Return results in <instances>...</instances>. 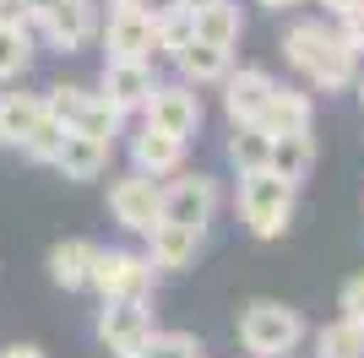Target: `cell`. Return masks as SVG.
<instances>
[{"instance_id":"obj_4","label":"cell","mask_w":364,"mask_h":358,"mask_svg":"<svg viewBox=\"0 0 364 358\" xmlns=\"http://www.w3.org/2000/svg\"><path fill=\"white\" fill-rule=\"evenodd\" d=\"M44 109L55 119H60L65 131H87V136H98V141H109V136L120 131V109L109 104L104 92H87V87H49L44 92Z\"/></svg>"},{"instance_id":"obj_18","label":"cell","mask_w":364,"mask_h":358,"mask_svg":"<svg viewBox=\"0 0 364 358\" xmlns=\"http://www.w3.org/2000/svg\"><path fill=\"white\" fill-rule=\"evenodd\" d=\"M44 114L49 109H44L38 92H6V98H0V141H6V147H22Z\"/></svg>"},{"instance_id":"obj_16","label":"cell","mask_w":364,"mask_h":358,"mask_svg":"<svg viewBox=\"0 0 364 358\" xmlns=\"http://www.w3.org/2000/svg\"><path fill=\"white\" fill-rule=\"evenodd\" d=\"M310 119H316V109H310V98L304 92H289V87H272V98H267V109H261V131L267 136H294V131H310Z\"/></svg>"},{"instance_id":"obj_13","label":"cell","mask_w":364,"mask_h":358,"mask_svg":"<svg viewBox=\"0 0 364 358\" xmlns=\"http://www.w3.org/2000/svg\"><path fill=\"white\" fill-rule=\"evenodd\" d=\"M152 239V250L147 261L152 266H164V271H185V266H196V255H201V228H185V223H152L147 228Z\"/></svg>"},{"instance_id":"obj_33","label":"cell","mask_w":364,"mask_h":358,"mask_svg":"<svg viewBox=\"0 0 364 358\" xmlns=\"http://www.w3.org/2000/svg\"><path fill=\"white\" fill-rule=\"evenodd\" d=\"M180 6H185V11H196V6H207V0H180Z\"/></svg>"},{"instance_id":"obj_6","label":"cell","mask_w":364,"mask_h":358,"mask_svg":"<svg viewBox=\"0 0 364 358\" xmlns=\"http://www.w3.org/2000/svg\"><path fill=\"white\" fill-rule=\"evenodd\" d=\"M152 337V310L147 298H104V315H98V342L114 358H136L141 342Z\"/></svg>"},{"instance_id":"obj_21","label":"cell","mask_w":364,"mask_h":358,"mask_svg":"<svg viewBox=\"0 0 364 358\" xmlns=\"http://www.w3.org/2000/svg\"><path fill=\"white\" fill-rule=\"evenodd\" d=\"M310 163H316V141H310V131H294V136H272V158H267V168L283 179H294L299 185L304 174H310Z\"/></svg>"},{"instance_id":"obj_1","label":"cell","mask_w":364,"mask_h":358,"mask_svg":"<svg viewBox=\"0 0 364 358\" xmlns=\"http://www.w3.org/2000/svg\"><path fill=\"white\" fill-rule=\"evenodd\" d=\"M283 55L299 76H310L321 92H343L359 76V49H348L337 33H326V22H299L283 38Z\"/></svg>"},{"instance_id":"obj_25","label":"cell","mask_w":364,"mask_h":358,"mask_svg":"<svg viewBox=\"0 0 364 358\" xmlns=\"http://www.w3.org/2000/svg\"><path fill=\"white\" fill-rule=\"evenodd\" d=\"M28 60H33L28 28H6V22H0V82L22 76V71H28Z\"/></svg>"},{"instance_id":"obj_15","label":"cell","mask_w":364,"mask_h":358,"mask_svg":"<svg viewBox=\"0 0 364 358\" xmlns=\"http://www.w3.org/2000/svg\"><path fill=\"white\" fill-rule=\"evenodd\" d=\"M131 158H136V168L141 174H174V168L185 163V136H168V131H158V125H147V131L131 141Z\"/></svg>"},{"instance_id":"obj_14","label":"cell","mask_w":364,"mask_h":358,"mask_svg":"<svg viewBox=\"0 0 364 358\" xmlns=\"http://www.w3.org/2000/svg\"><path fill=\"white\" fill-rule=\"evenodd\" d=\"M49 163L60 168L65 179H98L104 163H109V141H98V136H87V131H65L60 147L49 152Z\"/></svg>"},{"instance_id":"obj_3","label":"cell","mask_w":364,"mask_h":358,"mask_svg":"<svg viewBox=\"0 0 364 358\" xmlns=\"http://www.w3.org/2000/svg\"><path fill=\"white\" fill-rule=\"evenodd\" d=\"M299 337H304L299 310L277 304V298H256V304H245V315H240L245 353H256V358H289L294 347H299Z\"/></svg>"},{"instance_id":"obj_17","label":"cell","mask_w":364,"mask_h":358,"mask_svg":"<svg viewBox=\"0 0 364 358\" xmlns=\"http://www.w3.org/2000/svg\"><path fill=\"white\" fill-rule=\"evenodd\" d=\"M191 38L234 49L240 44V6H234V0H207V6H196V11H191Z\"/></svg>"},{"instance_id":"obj_5","label":"cell","mask_w":364,"mask_h":358,"mask_svg":"<svg viewBox=\"0 0 364 358\" xmlns=\"http://www.w3.org/2000/svg\"><path fill=\"white\" fill-rule=\"evenodd\" d=\"M87 288H98V298H147L152 293V261L136 250H92Z\"/></svg>"},{"instance_id":"obj_9","label":"cell","mask_w":364,"mask_h":358,"mask_svg":"<svg viewBox=\"0 0 364 358\" xmlns=\"http://www.w3.org/2000/svg\"><path fill=\"white\" fill-rule=\"evenodd\" d=\"M147 125H158V131H168V136H191L201 131V98H196V87L191 82H158V87L147 92Z\"/></svg>"},{"instance_id":"obj_23","label":"cell","mask_w":364,"mask_h":358,"mask_svg":"<svg viewBox=\"0 0 364 358\" xmlns=\"http://www.w3.org/2000/svg\"><path fill=\"white\" fill-rule=\"evenodd\" d=\"M228 158H234L240 174L267 168V158H272V136L261 131V125H234V136H228Z\"/></svg>"},{"instance_id":"obj_2","label":"cell","mask_w":364,"mask_h":358,"mask_svg":"<svg viewBox=\"0 0 364 358\" xmlns=\"http://www.w3.org/2000/svg\"><path fill=\"white\" fill-rule=\"evenodd\" d=\"M294 179L272 174V168H250V174H240V217L250 223V234L256 239H277L283 228H289L294 217Z\"/></svg>"},{"instance_id":"obj_19","label":"cell","mask_w":364,"mask_h":358,"mask_svg":"<svg viewBox=\"0 0 364 358\" xmlns=\"http://www.w3.org/2000/svg\"><path fill=\"white\" fill-rule=\"evenodd\" d=\"M87 266H92V244L87 239H60L49 250V283L55 288H87Z\"/></svg>"},{"instance_id":"obj_22","label":"cell","mask_w":364,"mask_h":358,"mask_svg":"<svg viewBox=\"0 0 364 358\" xmlns=\"http://www.w3.org/2000/svg\"><path fill=\"white\" fill-rule=\"evenodd\" d=\"M316 358H364V326L337 315L332 326L316 331Z\"/></svg>"},{"instance_id":"obj_31","label":"cell","mask_w":364,"mask_h":358,"mask_svg":"<svg viewBox=\"0 0 364 358\" xmlns=\"http://www.w3.org/2000/svg\"><path fill=\"white\" fill-rule=\"evenodd\" d=\"M256 6H267V11H299L304 0H256Z\"/></svg>"},{"instance_id":"obj_20","label":"cell","mask_w":364,"mask_h":358,"mask_svg":"<svg viewBox=\"0 0 364 358\" xmlns=\"http://www.w3.org/2000/svg\"><path fill=\"white\" fill-rule=\"evenodd\" d=\"M174 60H180V76L191 82V87H201V82H223V76H228V49L201 44V38L180 44V49H174Z\"/></svg>"},{"instance_id":"obj_7","label":"cell","mask_w":364,"mask_h":358,"mask_svg":"<svg viewBox=\"0 0 364 358\" xmlns=\"http://www.w3.org/2000/svg\"><path fill=\"white\" fill-rule=\"evenodd\" d=\"M213 212H218V185L207 174L174 179L168 190H158V223H185V228H201V234H207Z\"/></svg>"},{"instance_id":"obj_29","label":"cell","mask_w":364,"mask_h":358,"mask_svg":"<svg viewBox=\"0 0 364 358\" xmlns=\"http://www.w3.org/2000/svg\"><path fill=\"white\" fill-rule=\"evenodd\" d=\"M0 22H6V28H28L33 22V0H0Z\"/></svg>"},{"instance_id":"obj_12","label":"cell","mask_w":364,"mask_h":358,"mask_svg":"<svg viewBox=\"0 0 364 358\" xmlns=\"http://www.w3.org/2000/svg\"><path fill=\"white\" fill-rule=\"evenodd\" d=\"M152 87H158V76H152L147 60H109V65H104V87H98V92H104L109 104L125 114V109H141V104H147Z\"/></svg>"},{"instance_id":"obj_34","label":"cell","mask_w":364,"mask_h":358,"mask_svg":"<svg viewBox=\"0 0 364 358\" xmlns=\"http://www.w3.org/2000/svg\"><path fill=\"white\" fill-rule=\"evenodd\" d=\"M359 98H364V82H359Z\"/></svg>"},{"instance_id":"obj_32","label":"cell","mask_w":364,"mask_h":358,"mask_svg":"<svg viewBox=\"0 0 364 358\" xmlns=\"http://www.w3.org/2000/svg\"><path fill=\"white\" fill-rule=\"evenodd\" d=\"M321 6H326V11L337 16V11H348V6H359V0H321Z\"/></svg>"},{"instance_id":"obj_28","label":"cell","mask_w":364,"mask_h":358,"mask_svg":"<svg viewBox=\"0 0 364 358\" xmlns=\"http://www.w3.org/2000/svg\"><path fill=\"white\" fill-rule=\"evenodd\" d=\"M343 315L364 326V277H348V283H343Z\"/></svg>"},{"instance_id":"obj_24","label":"cell","mask_w":364,"mask_h":358,"mask_svg":"<svg viewBox=\"0 0 364 358\" xmlns=\"http://www.w3.org/2000/svg\"><path fill=\"white\" fill-rule=\"evenodd\" d=\"M136 358H207V347H201L191 331H152Z\"/></svg>"},{"instance_id":"obj_26","label":"cell","mask_w":364,"mask_h":358,"mask_svg":"<svg viewBox=\"0 0 364 358\" xmlns=\"http://www.w3.org/2000/svg\"><path fill=\"white\" fill-rule=\"evenodd\" d=\"M60 136H65V125L55 114H44L38 125H33V136L22 141V158H33V163H49V152L60 147Z\"/></svg>"},{"instance_id":"obj_30","label":"cell","mask_w":364,"mask_h":358,"mask_svg":"<svg viewBox=\"0 0 364 358\" xmlns=\"http://www.w3.org/2000/svg\"><path fill=\"white\" fill-rule=\"evenodd\" d=\"M0 358H44V347H33V342H11V347H0Z\"/></svg>"},{"instance_id":"obj_10","label":"cell","mask_w":364,"mask_h":358,"mask_svg":"<svg viewBox=\"0 0 364 358\" xmlns=\"http://www.w3.org/2000/svg\"><path fill=\"white\" fill-rule=\"evenodd\" d=\"M109 212H114V223L131 228V234H147L152 223H158V185H152V174H125L109 185Z\"/></svg>"},{"instance_id":"obj_27","label":"cell","mask_w":364,"mask_h":358,"mask_svg":"<svg viewBox=\"0 0 364 358\" xmlns=\"http://www.w3.org/2000/svg\"><path fill=\"white\" fill-rule=\"evenodd\" d=\"M337 22H343L337 38H343L348 49H364V0H359V6H348V11H337Z\"/></svg>"},{"instance_id":"obj_8","label":"cell","mask_w":364,"mask_h":358,"mask_svg":"<svg viewBox=\"0 0 364 358\" xmlns=\"http://www.w3.org/2000/svg\"><path fill=\"white\" fill-rule=\"evenodd\" d=\"M104 49H109V60H152L158 55L152 16L141 11L136 0H114V11L104 22Z\"/></svg>"},{"instance_id":"obj_11","label":"cell","mask_w":364,"mask_h":358,"mask_svg":"<svg viewBox=\"0 0 364 358\" xmlns=\"http://www.w3.org/2000/svg\"><path fill=\"white\" fill-rule=\"evenodd\" d=\"M272 87H277V82L267 71H256V65L228 71L223 76V109H228V119H234V125H256L261 109H267V98H272Z\"/></svg>"}]
</instances>
